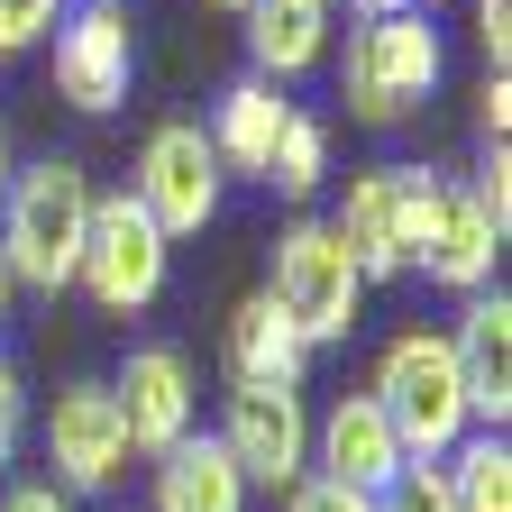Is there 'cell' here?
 Returning a JSON list of instances; mask_svg holds the SVG:
<instances>
[{
  "mask_svg": "<svg viewBox=\"0 0 512 512\" xmlns=\"http://www.w3.org/2000/svg\"><path fill=\"white\" fill-rule=\"evenodd\" d=\"M92 174L83 156H37L10 174V192H0V266H10L19 293H64L83 266V238H92Z\"/></svg>",
  "mask_w": 512,
  "mask_h": 512,
  "instance_id": "1",
  "label": "cell"
},
{
  "mask_svg": "<svg viewBox=\"0 0 512 512\" xmlns=\"http://www.w3.org/2000/svg\"><path fill=\"white\" fill-rule=\"evenodd\" d=\"M330 64H339V101H348L366 128H394V119H412V110L439 92V74H448L430 10L357 19V28H348V46H330Z\"/></svg>",
  "mask_w": 512,
  "mask_h": 512,
  "instance_id": "2",
  "label": "cell"
},
{
  "mask_svg": "<svg viewBox=\"0 0 512 512\" xmlns=\"http://www.w3.org/2000/svg\"><path fill=\"white\" fill-rule=\"evenodd\" d=\"M366 394L384 403V421H394V439H403V458H421V467H439L448 448L476 430V421H467V384H458V348H448V330H403V339H384Z\"/></svg>",
  "mask_w": 512,
  "mask_h": 512,
  "instance_id": "3",
  "label": "cell"
},
{
  "mask_svg": "<svg viewBox=\"0 0 512 512\" xmlns=\"http://www.w3.org/2000/svg\"><path fill=\"white\" fill-rule=\"evenodd\" d=\"M266 302L302 330V348L320 357V348H339L348 330H357V311H366V275H357V256L339 247V229L330 220H293L284 238H275V275H266Z\"/></svg>",
  "mask_w": 512,
  "mask_h": 512,
  "instance_id": "4",
  "label": "cell"
},
{
  "mask_svg": "<svg viewBox=\"0 0 512 512\" xmlns=\"http://www.w3.org/2000/svg\"><path fill=\"white\" fill-rule=\"evenodd\" d=\"M430 202H439V174H430V165H366V174L348 183V202L330 211V229H339V247L357 256L366 284L412 275L421 229H430Z\"/></svg>",
  "mask_w": 512,
  "mask_h": 512,
  "instance_id": "5",
  "label": "cell"
},
{
  "mask_svg": "<svg viewBox=\"0 0 512 512\" xmlns=\"http://www.w3.org/2000/svg\"><path fill=\"white\" fill-rule=\"evenodd\" d=\"M165 275H174V238L128 202V192H101L92 202V238H83V266H74V284L110 311V320H128V311H147L156 293H165Z\"/></svg>",
  "mask_w": 512,
  "mask_h": 512,
  "instance_id": "6",
  "label": "cell"
},
{
  "mask_svg": "<svg viewBox=\"0 0 512 512\" xmlns=\"http://www.w3.org/2000/svg\"><path fill=\"white\" fill-rule=\"evenodd\" d=\"M220 156L202 138V119H165L147 128V147H138V174H128V202H138L165 238H202L220 220Z\"/></svg>",
  "mask_w": 512,
  "mask_h": 512,
  "instance_id": "7",
  "label": "cell"
},
{
  "mask_svg": "<svg viewBox=\"0 0 512 512\" xmlns=\"http://www.w3.org/2000/svg\"><path fill=\"white\" fill-rule=\"evenodd\" d=\"M46 46H55V92H64V110H83V119H110L128 101V83H138V28H128L119 0H74Z\"/></svg>",
  "mask_w": 512,
  "mask_h": 512,
  "instance_id": "8",
  "label": "cell"
},
{
  "mask_svg": "<svg viewBox=\"0 0 512 512\" xmlns=\"http://www.w3.org/2000/svg\"><path fill=\"white\" fill-rule=\"evenodd\" d=\"M211 439L238 458L247 494H256V485L284 494L293 476H311V412H302L293 384H229V412H220Z\"/></svg>",
  "mask_w": 512,
  "mask_h": 512,
  "instance_id": "9",
  "label": "cell"
},
{
  "mask_svg": "<svg viewBox=\"0 0 512 512\" xmlns=\"http://www.w3.org/2000/svg\"><path fill=\"white\" fill-rule=\"evenodd\" d=\"M110 403H119V430H128V458H165L174 439H192L202 421V384H192V357L147 339L128 348L119 375H110Z\"/></svg>",
  "mask_w": 512,
  "mask_h": 512,
  "instance_id": "10",
  "label": "cell"
},
{
  "mask_svg": "<svg viewBox=\"0 0 512 512\" xmlns=\"http://www.w3.org/2000/svg\"><path fill=\"white\" fill-rule=\"evenodd\" d=\"M46 485L64 494H110L128 476V430H119V403L110 384H64V394L46 403Z\"/></svg>",
  "mask_w": 512,
  "mask_h": 512,
  "instance_id": "11",
  "label": "cell"
},
{
  "mask_svg": "<svg viewBox=\"0 0 512 512\" xmlns=\"http://www.w3.org/2000/svg\"><path fill=\"white\" fill-rule=\"evenodd\" d=\"M448 348H458L467 421H476V430H503V421H512V293H503V284L467 293L458 320H448Z\"/></svg>",
  "mask_w": 512,
  "mask_h": 512,
  "instance_id": "12",
  "label": "cell"
},
{
  "mask_svg": "<svg viewBox=\"0 0 512 512\" xmlns=\"http://www.w3.org/2000/svg\"><path fill=\"white\" fill-rule=\"evenodd\" d=\"M394 467H403V439H394V421H384V403L366 394H339L330 412L311 421V476H330V485H357V494H384L394 485Z\"/></svg>",
  "mask_w": 512,
  "mask_h": 512,
  "instance_id": "13",
  "label": "cell"
},
{
  "mask_svg": "<svg viewBox=\"0 0 512 512\" xmlns=\"http://www.w3.org/2000/svg\"><path fill=\"white\" fill-rule=\"evenodd\" d=\"M412 266L439 284V293H485L494 284V266H503V229L467 202V183L458 174H439V202H430V229H421V256Z\"/></svg>",
  "mask_w": 512,
  "mask_h": 512,
  "instance_id": "14",
  "label": "cell"
},
{
  "mask_svg": "<svg viewBox=\"0 0 512 512\" xmlns=\"http://www.w3.org/2000/svg\"><path fill=\"white\" fill-rule=\"evenodd\" d=\"M238 19H247V74L275 92L320 74L339 46V0H247Z\"/></svg>",
  "mask_w": 512,
  "mask_h": 512,
  "instance_id": "15",
  "label": "cell"
},
{
  "mask_svg": "<svg viewBox=\"0 0 512 512\" xmlns=\"http://www.w3.org/2000/svg\"><path fill=\"white\" fill-rule=\"evenodd\" d=\"M284 119H293V101L275 92V83H256V74H238L229 92H220V110H211V156H220V174H238V183H266V165H275V138H284Z\"/></svg>",
  "mask_w": 512,
  "mask_h": 512,
  "instance_id": "16",
  "label": "cell"
},
{
  "mask_svg": "<svg viewBox=\"0 0 512 512\" xmlns=\"http://www.w3.org/2000/svg\"><path fill=\"white\" fill-rule=\"evenodd\" d=\"M147 476H156L147 512H247V476H238V458L211 430H192L165 458H147Z\"/></svg>",
  "mask_w": 512,
  "mask_h": 512,
  "instance_id": "17",
  "label": "cell"
},
{
  "mask_svg": "<svg viewBox=\"0 0 512 512\" xmlns=\"http://www.w3.org/2000/svg\"><path fill=\"white\" fill-rule=\"evenodd\" d=\"M220 366H229V384H293V394H302V375H311V348H302V330H293V320H284L266 293H247V302L229 311Z\"/></svg>",
  "mask_w": 512,
  "mask_h": 512,
  "instance_id": "18",
  "label": "cell"
},
{
  "mask_svg": "<svg viewBox=\"0 0 512 512\" xmlns=\"http://www.w3.org/2000/svg\"><path fill=\"white\" fill-rule=\"evenodd\" d=\"M439 467H448V503L458 512H512V439L503 430H467Z\"/></svg>",
  "mask_w": 512,
  "mask_h": 512,
  "instance_id": "19",
  "label": "cell"
},
{
  "mask_svg": "<svg viewBox=\"0 0 512 512\" xmlns=\"http://www.w3.org/2000/svg\"><path fill=\"white\" fill-rule=\"evenodd\" d=\"M266 183L284 192V202H311V192L330 183V119H320V110H302V101H293V119H284V138H275Z\"/></svg>",
  "mask_w": 512,
  "mask_h": 512,
  "instance_id": "20",
  "label": "cell"
},
{
  "mask_svg": "<svg viewBox=\"0 0 512 512\" xmlns=\"http://www.w3.org/2000/svg\"><path fill=\"white\" fill-rule=\"evenodd\" d=\"M375 512H458V503H448V467L403 458V467H394V485L375 494Z\"/></svg>",
  "mask_w": 512,
  "mask_h": 512,
  "instance_id": "21",
  "label": "cell"
},
{
  "mask_svg": "<svg viewBox=\"0 0 512 512\" xmlns=\"http://www.w3.org/2000/svg\"><path fill=\"white\" fill-rule=\"evenodd\" d=\"M64 10H74V0H0V55L46 46V37L64 28Z\"/></svg>",
  "mask_w": 512,
  "mask_h": 512,
  "instance_id": "22",
  "label": "cell"
},
{
  "mask_svg": "<svg viewBox=\"0 0 512 512\" xmlns=\"http://www.w3.org/2000/svg\"><path fill=\"white\" fill-rule=\"evenodd\" d=\"M458 183H467V202H476V211H485V220L512 238V156H503V147H485V156H476Z\"/></svg>",
  "mask_w": 512,
  "mask_h": 512,
  "instance_id": "23",
  "label": "cell"
},
{
  "mask_svg": "<svg viewBox=\"0 0 512 512\" xmlns=\"http://www.w3.org/2000/svg\"><path fill=\"white\" fill-rule=\"evenodd\" d=\"M284 512H375V494L330 485V476H293V485H284Z\"/></svg>",
  "mask_w": 512,
  "mask_h": 512,
  "instance_id": "24",
  "label": "cell"
},
{
  "mask_svg": "<svg viewBox=\"0 0 512 512\" xmlns=\"http://www.w3.org/2000/svg\"><path fill=\"white\" fill-rule=\"evenodd\" d=\"M19 439H28V375L0 357V467L19 458Z\"/></svg>",
  "mask_w": 512,
  "mask_h": 512,
  "instance_id": "25",
  "label": "cell"
},
{
  "mask_svg": "<svg viewBox=\"0 0 512 512\" xmlns=\"http://www.w3.org/2000/svg\"><path fill=\"white\" fill-rule=\"evenodd\" d=\"M476 46H485L494 74L512 64V0H476Z\"/></svg>",
  "mask_w": 512,
  "mask_h": 512,
  "instance_id": "26",
  "label": "cell"
},
{
  "mask_svg": "<svg viewBox=\"0 0 512 512\" xmlns=\"http://www.w3.org/2000/svg\"><path fill=\"white\" fill-rule=\"evenodd\" d=\"M503 128H512V83H503V74H485V92H476V138H485V147H503Z\"/></svg>",
  "mask_w": 512,
  "mask_h": 512,
  "instance_id": "27",
  "label": "cell"
},
{
  "mask_svg": "<svg viewBox=\"0 0 512 512\" xmlns=\"http://www.w3.org/2000/svg\"><path fill=\"white\" fill-rule=\"evenodd\" d=\"M0 512H74V494H64V485H46V476H28V485H10V494H0Z\"/></svg>",
  "mask_w": 512,
  "mask_h": 512,
  "instance_id": "28",
  "label": "cell"
},
{
  "mask_svg": "<svg viewBox=\"0 0 512 512\" xmlns=\"http://www.w3.org/2000/svg\"><path fill=\"white\" fill-rule=\"evenodd\" d=\"M394 10H412V0H348V19H394Z\"/></svg>",
  "mask_w": 512,
  "mask_h": 512,
  "instance_id": "29",
  "label": "cell"
},
{
  "mask_svg": "<svg viewBox=\"0 0 512 512\" xmlns=\"http://www.w3.org/2000/svg\"><path fill=\"white\" fill-rule=\"evenodd\" d=\"M10 174H19V156H10V128H0V192H10Z\"/></svg>",
  "mask_w": 512,
  "mask_h": 512,
  "instance_id": "30",
  "label": "cell"
},
{
  "mask_svg": "<svg viewBox=\"0 0 512 512\" xmlns=\"http://www.w3.org/2000/svg\"><path fill=\"white\" fill-rule=\"evenodd\" d=\"M10 302H19V284H10V266H0V320H10Z\"/></svg>",
  "mask_w": 512,
  "mask_h": 512,
  "instance_id": "31",
  "label": "cell"
},
{
  "mask_svg": "<svg viewBox=\"0 0 512 512\" xmlns=\"http://www.w3.org/2000/svg\"><path fill=\"white\" fill-rule=\"evenodd\" d=\"M202 10H229V19H238V10H247V0H202Z\"/></svg>",
  "mask_w": 512,
  "mask_h": 512,
  "instance_id": "32",
  "label": "cell"
},
{
  "mask_svg": "<svg viewBox=\"0 0 512 512\" xmlns=\"http://www.w3.org/2000/svg\"><path fill=\"white\" fill-rule=\"evenodd\" d=\"M412 10H430V0H412Z\"/></svg>",
  "mask_w": 512,
  "mask_h": 512,
  "instance_id": "33",
  "label": "cell"
}]
</instances>
